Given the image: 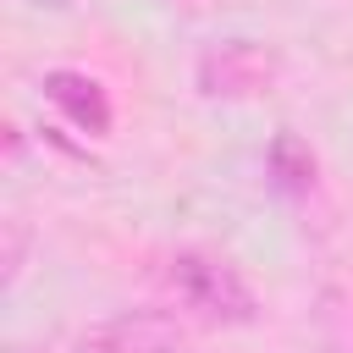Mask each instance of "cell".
<instances>
[{"label":"cell","mask_w":353,"mask_h":353,"mask_svg":"<svg viewBox=\"0 0 353 353\" xmlns=\"http://www.w3.org/2000/svg\"><path fill=\"white\" fill-rule=\"evenodd\" d=\"M171 292L199 314V320H210V325H248L254 314H259V298H254V287L226 265V259H215V254H199V248H182V254H171Z\"/></svg>","instance_id":"6da1fadb"},{"label":"cell","mask_w":353,"mask_h":353,"mask_svg":"<svg viewBox=\"0 0 353 353\" xmlns=\"http://www.w3.org/2000/svg\"><path fill=\"white\" fill-rule=\"evenodd\" d=\"M276 83V55L254 39H226L199 55V94L210 99H254Z\"/></svg>","instance_id":"7a4b0ae2"},{"label":"cell","mask_w":353,"mask_h":353,"mask_svg":"<svg viewBox=\"0 0 353 353\" xmlns=\"http://www.w3.org/2000/svg\"><path fill=\"white\" fill-rule=\"evenodd\" d=\"M182 331L171 314H154V309H127V314H110L99 325H88L72 353H182Z\"/></svg>","instance_id":"3957f363"},{"label":"cell","mask_w":353,"mask_h":353,"mask_svg":"<svg viewBox=\"0 0 353 353\" xmlns=\"http://www.w3.org/2000/svg\"><path fill=\"white\" fill-rule=\"evenodd\" d=\"M44 99L77 127V132H110V99L88 72H50L44 77Z\"/></svg>","instance_id":"277c9868"},{"label":"cell","mask_w":353,"mask_h":353,"mask_svg":"<svg viewBox=\"0 0 353 353\" xmlns=\"http://www.w3.org/2000/svg\"><path fill=\"white\" fill-rule=\"evenodd\" d=\"M265 160H270V176H276L287 193H303V188L314 182V149H309L298 132H276Z\"/></svg>","instance_id":"5b68a950"},{"label":"cell","mask_w":353,"mask_h":353,"mask_svg":"<svg viewBox=\"0 0 353 353\" xmlns=\"http://www.w3.org/2000/svg\"><path fill=\"white\" fill-rule=\"evenodd\" d=\"M22 259H28V226H22V215H6V254H0V265H6V287H17Z\"/></svg>","instance_id":"8992f818"},{"label":"cell","mask_w":353,"mask_h":353,"mask_svg":"<svg viewBox=\"0 0 353 353\" xmlns=\"http://www.w3.org/2000/svg\"><path fill=\"white\" fill-rule=\"evenodd\" d=\"M22 6H33V11H66V0H22Z\"/></svg>","instance_id":"52a82bcc"},{"label":"cell","mask_w":353,"mask_h":353,"mask_svg":"<svg viewBox=\"0 0 353 353\" xmlns=\"http://www.w3.org/2000/svg\"><path fill=\"white\" fill-rule=\"evenodd\" d=\"M11 353H33V347H11Z\"/></svg>","instance_id":"ba28073f"}]
</instances>
